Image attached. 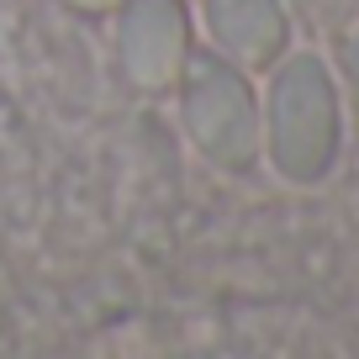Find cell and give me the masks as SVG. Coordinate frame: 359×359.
Wrapping results in <instances>:
<instances>
[{"label": "cell", "mask_w": 359, "mask_h": 359, "mask_svg": "<svg viewBox=\"0 0 359 359\" xmlns=\"http://www.w3.org/2000/svg\"><path fill=\"white\" fill-rule=\"evenodd\" d=\"M69 11H90V16H101V11H116L122 0H64Z\"/></svg>", "instance_id": "obj_5"}, {"label": "cell", "mask_w": 359, "mask_h": 359, "mask_svg": "<svg viewBox=\"0 0 359 359\" xmlns=\"http://www.w3.org/2000/svg\"><path fill=\"white\" fill-rule=\"evenodd\" d=\"M116 64L133 90H169L191 58V16L180 0H122L116 6Z\"/></svg>", "instance_id": "obj_3"}, {"label": "cell", "mask_w": 359, "mask_h": 359, "mask_svg": "<svg viewBox=\"0 0 359 359\" xmlns=\"http://www.w3.org/2000/svg\"><path fill=\"white\" fill-rule=\"evenodd\" d=\"M201 22L217 53L233 58L238 69L275 64L291 43V22H285L280 0H201Z\"/></svg>", "instance_id": "obj_4"}, {"label": "cell", "mask_w": 359, "mask_h": 359, "mask_svg": "<svg viewBox=\"0 0 359 359\" xmlns=\"http://www.w3.org/2000/svg\"><path fill=\"white\" fill-rule=\"evenodd\" d=\"M344 64H348V74H354V79H359V32H354V37H348V48H344Z\"/></svg>", "instance_id": "obj_6"}, {"label": "cell", "mask_w": 359, "mask_h": 359, "mask_svg": "<svg viewBox=\"0 0 359 359\" xmlns=\"http://www.w3.org/2000/svg\"><path fill=\"white\" fill-rule=\"evenodd\" d=\"M180 122L217 169H248L259 158V95L222 53H191L180 69Z\"/></svg>", "instance_id": "obj_2"}, {"label": "cell", "mask_w": 359, "mask_h": 359, "mask_svg": "<svg viewBox=\"0 0 359 359\" xmlns=\"http://www.w3.org/2000/svg\"><path fill=\"white\" fill-rule=\"evenodd\" d=\"M259 148L291 185H317L333 175L344 148V111L333 69L317 53H291L275 64L259 106Z\"/></svg>", "instance_id": "obj_1"}]
</instances>
